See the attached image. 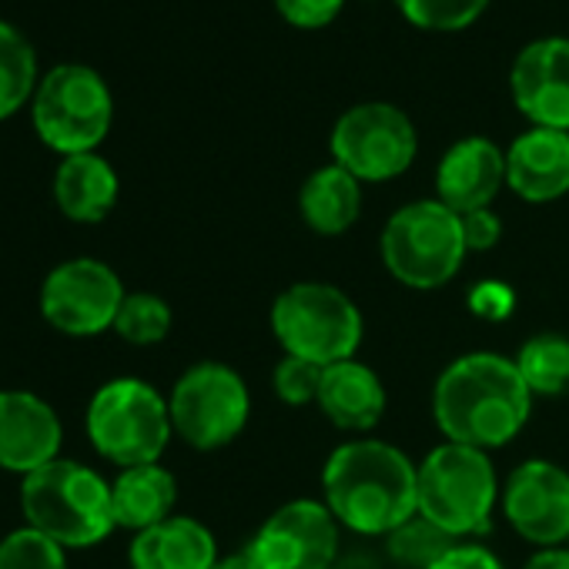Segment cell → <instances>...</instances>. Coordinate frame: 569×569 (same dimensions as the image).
Instances as JSON below:
<instances>
[{
    "label": "cell",
    "mask_w": 569,
    "mask_h": 569,
    "mask_svg": "<svg viewBox=\"0 0 569 569\" xmlns=\"http://www.w3.org/2000/svg\"><path fill=\"white\" fill-rule=\"evenodd\" d=\"M38 58L31 41L8 21H0V121L31 104L38 91Z\"/></svg>",
    "instance_id": "obj_23"
},
{
    "label": "cell",
    "mask_w": 569,
    "mask_h": 569,
    "mask_svg": "<svg viewBox=\"0 0 569 569\" xmlns=\"http://www.w3.org/2000/svg\"><path fill=\"white\" fill-rule=\"evenodd\" d=\"M322 376H326V366L284 356L274 366V392L284 406H316L319 389H322Z\"/></svg>",
    "instance_id": "obj_29"
},
{
    "label": "cell",
    "mask_w": 569,
    "mask_h": 569,
    "mask_svg": "<svg viewBox=\"0 0 569 569\" xmlns=\"http://www.w3.org/2000/svg\"><path fill=\"white\" fill-rule=\"evenodd\" d=\"M506 184L529 204L569 191V131L529 128L506 148Z\"/></svg>",
    "instance_id": "obj_17"
},
{
    "label": "cell",
    "mask_w": 569,
    "mask_h": 569,
    "mask_svg": "<svg viewBox=\"0 0 569 569\" xmlns=\"http://www.w3.org/2000/svg\"><path fill=\"white\" fill-rule=\"evenodd\" d=\"M502 489L489 452L442 442L419 462V512L456 539L482 536Z\"/></svg>",
    "instance_id": "obj_7"
},
{
    "label": "cell",
    "mask_w": 569,
    "mask_h": 569,
    "mask_svg": "<svg viewBox=\"0 0 569 569\" xmlns=\"http://www.w3.org/2000/svg\"><path fill=\"white\" fill-rule=\"evenodd\" d=\"M466 302H469V312L482 322H502L516 312V292L506 281H496V278L476 281Z\"/></svg>",
    "instance_id": "obj_30"
},
{
    "label": "cell",
    "mask_w": 569,
    "mask_h": 569,
    "mask_svg": "<svg viewBox=\"0 0 569 569\" xmlns=\"http://www.w3.org/2000/svg\"><path fill=\"white\" fill-rule=\"evenodd\" d=\"M332 158L359 181H392L406 174L419 154L412 118L389 101L349 108L332 128Z\"/></svg>",
    "instance_id": "obj_10"
},
{
    "label": "cell",
    "mask_w": 569,
    "mask_h": 569,
    "mask_svg": "<svg viewBox=\"0 0 569 569\" xmlns=\"http://www.w3.org/2000/svg\"><path fill=\"white\" fill-rule=\"evenodd\" d=\"M299 211L316 234H326V238L342 234L359 221L362 181L336 161L322 164L306 178L299 191Z\"/></svg>",
    "instance_id": "obj_22"
},
{
    "label": "cell",
    "mask_w": 569,
    "mask_h": 569,
    "mask_svg": "<svg viewBox=\"0 0 569 569\" xmlns=\"http://www.w3.org/2000/svg\"><path fill=\"white\" fill-rule=\"evenodd\" d=\"M532 396L569 392V339L566 336H532L512 359Z\"/></svg>",
    "instance_id": "obj_24"
},
{
    "label": "cell",
    "mask_w": 569,
    "mask_h": 569,
    "mask_svg": "<svg viewBox=\"0 0 569 569\" xmlns=\"http://www.w3.org/2000/svg\"><path fill=\"white\" fill-rule=\"evenodd\" d=\"M114 332L131 346H158L171 332V306L154 292H128Z\"/></svg>",
    "instance_id": "obj_26"
},
{
    "label": "cell",
    "mask_w": 569,
    "mask_h": 569,
    "mask_svg": "<svg viewBox=\"0 0 569 569\" xmlns=\"http://www.w3.org/2000/svg\"><path fill=\"white\" fill-rule=\"evenodd\" d=\"M21 509L28 526L54 539L61 549L98 546L118 529L111 482L74 459H54L24 476Z\"/></svg>",
    "instance_id": "obj_3"
},
{
    "label": "cell",
    "mask_w": 569,
    "mask_h": 569,
    "mask_svg": "<svg viewBox=\"0 0 569 569\" xmlns=\"http://www.w3.org/2000/svg\"><path fill=\"white\" fill-rule=\"evenodd\" d=\"M174 436L191 449L211 452L234 442L251 416V396L244 379L221 362L191 366L168 396Z\"/></svg>",
    "instance_id": "obj_9"
},
{
    "label": "cell",
    "mask_w": 569,
    "mask_h": 569,
    "mask_svg": "<svg viewBox=\"0 0 569 569\" xmlns=\"http://www.w3.org/2000/svg\"><path fill=\"white\" fill-rule=\"evenodd\" d=\"M118 191V171L98 151L61 158L54 174V201L64 218L78 224H98L114 211Z\"/></svg>",
    "instance_id": "obj_20"
},
{
    "label": "cell",
    "mask_w": 569,
    "mask_h": 569,
    "mask_svg": "<svg viewBox=\"0 0 569 569\" xmlns=\"http://www.w3.org/2000/svg\"><path fill=\"white\" fill-rule=\"evenodd\" d=\"M462 218V238H466V248L469 251H489L499 244L502 238V221L492 208H479V211H469V214H459Z\"/></svg>",
    "instance_id": "obj_32"
},
{
    "label": "cell",
    "mask_w": 569,
    "mask_h": 569,
    "mask_svg": "<svg viewBox=\"0 0 569 569\" xmlns=\"http://www.w3.org/2000/svg\"><path fill=\"white\" fill-rule=\"evenodd\" d=\"M31 121L38 138L61 158L98 151L114 121L111 88L88 64H58L31 98Z\"/></svg>",
    "instance_id": "obj_8"
},
{
    "label": "cell",
    "mask_w": 569,
    "mask_h": 569,
    "mask_svg": "<svg viewBox=\"0 0 569 569\" xmlns=\"http://www.w3.org/2000/svg\"><path fill=\"white\" fill-rule=\"evenodd\" d=\"M532 412V392L512 359L469 352L442 369L432 389V416L446 442L472 449L509 446Z\"/></svg>",
    "instance_id": "obj_1"
},
{
    "label": "cell",
    "mask_w": 569,
    "mask_h": 569,
    "mask_svg": "<svg viewBox=\"0 0 569 569\" xmlns=\"http://www.w3.org/2000/svg\"><path fill=\"white\" fill-rule=\"evenodd\" d=\"M522 569H569V546H549L526 559Z\"/></svg>",
    "instance_id": "obj_34"
},
{
    "label": "cell",
    "mask_w": 569,
    "mask_h": 569,
    "mask_svg": "<svg viewBox=\"0 0 569 569\" xmlns=\"http://www.w3.org/2000/svg\"><path fill=\"white\" fill-rule=\"evenodd\" d=\"M124 296V284L108 261L68 258L54 264L41 284V316L61 336L94 339L114 332Z\"/></svg>",
    "instance_id": "obj_11"
},
{
    "label": "cell",
    "mask_w": 569,
    "mask_h": 569,
    "mask_svg": "<svg viewBox=\"0 0 569 569\" xmlns=\"http://www.w3.org/2000/svg\"><path fill=\"white\" fill-rule=\"evenodd\" d=\"M506 184V151L489 138L456 141L436 168V198L456 214L489 208Z\"/></svg>",
    "instance_id": "obj_16"
},
{
    "label": "cell",
    "mask_w": 569,
    "mask_h": 569,
    "mask_svg": "<svg viewBox=\"0 0 569 569\" xmlns=\"http://www.w3.org/2000/svg\"><path fill=\"white\" fill-rule=\"evenodd\" d=\"M64 426L48 399L28 389H0V469L21 479L61 459Z\"/></svg>",
    "instance_id": "obj_15"
},
{
    "label": "cell",
    "mask_w": 569,
    "mask_h": 569,
    "mask_svg": "<svg viewBox=\"0 0 569 569\" xmlns=\"http://www.w3.org/2000/svg\"><path fill=\"white\" fill-rule=\"evenodd\" d=\"M111 506H114V522L121 529L144 532L174 516L178 479L161 462L121 469L118 479L111 482Z\"/></svg>",
    "instance_id": "obj_21"
},
{
    "label": "cell",
    "mask_w": 569,
    "mask_h": 569,
    "mask_svg": "<svg viewBox=\"0 0 569 569\" xmlns=\"http://www.w3.org/2000/svg\"><path fill=\"white\" fill-rule=\"evenodd\" d=\"M128 559L131 569H211L218 562V542L204 522L171 516L144 532H134Z\"/></svg>",
    "instance_id": "obj_19"
},
{
    "label": "cell",
    "mask_w": 569,
    "mask_h": 569,
    "mask_svg": "<svg viewBox=\"0 0 569 569\" xmlns=\"http://www.w3.org/2000/svg\"><path fill=\"white\" fill-rule=\"evenodd\" d=\"M346 8V0H274V11L299 31H319L329 28Z\"/></svg>",
    "instance_id": "obj_31"
},
{
    "label": "cell",
    "mask_w": 569,
    "mask_h": 569,
    "mask_svg": "<svg viewBox=\"0 0 569 569\" xmlns=\"http://www.w3.org/2000/svg\"><path fill=\"white\" fill-rule=\"evenodd\" d=\"M509 91L532 128L569 131V38L529 41L512 61Z\"/></svg>",
    "instance_id": "obj_14"
},
{
    "label": "cell",
    "mask_w": 569,
    "mask_h": 569,
    "mask_svg": "<svg viewBox=\"0 0 569 569\" xmlns=\"http://www.w3.org/2000/svg\"><path fill=\"white\" fill-rule=\"evenodd\" d=\"M379 248L389 274L419 292L449 284L469 254L462 218L439 198L402 204L386 221Z\"/></svg>",
    "instance_id": "obj_6"
},
{
    "label": "cell",
    "mask_w": 569,
    "mask_h": 569,
    "mask_svg": "<svg viewBox=\"0 0 569 569\" xmlns=\"http://www.w3.org/2000/svg\"><path fill=\"white\" fill-rule=\"evenodd\" d=\"M459 542L462 539H456L452 532H446L422 512H416L412 519H406L399 529H392L386 536V549H389L392 562L402 569H429L442 556H449Z\"/></svg>",
    "instance_id": "obj_25"
},
{
    "label": "cell",
    "mask_w": 569,
    "mask_h": 569,
    "mask_svg": "<svg viewBox=\"0 0 569 569\" xmlns=\"http://www.w3.org/2000/svg\"><path fill=\"white\" fill-rule=\"evenodd\" d=\"M211 569H258V562L251 559L248 549H241V552H231V556H218V562Z\"/></svg>",
    "instance_id": "obj_35"
},
{
    "label": "cell",
    "mask_w": 569,
    "mask_h": 569,
    "mask_svg": "<svg viewBox=\"0 0 569 569\" xmlns=\"http://www.w3.org/2000/svg\"><path fill=\"white\" fill-rule=\"evenodd\" d=\"M509 526L532 546H569V472L549 459H526L502 486Z\"/></svg>",
    "instance_id": "obj_13"
},
{
    "label": "cell",
    "mask_w": 569,
    "mask_h": 569,
    "mask_svg": "<svg viewBox=\"0 0 569 569\" xmlns=\"http://www.w3.org/2000/svg\"><path fill=\"white\" fill-rule=\"evenodd\" d=\"M429 569H506L486 546L476 542H459L449 556H442L436 566Z\"/></svg>",
    "instance_id": "obj_33"
},
{
    "label": "cell",
    "mask_w": 569,
    "mask_h": 569,
    "mask_svg": "<svg viewBox=\"0 0 569 569\" xmlns=\"http://www.w3.org/2000/svg\"><path fill=\"white\" fill-rule=\"evenodd\" d=\"M271 332L284 356L336 366L356 359L366 326L359 306L342 289L326 281H299L274 299Z\"/></svg>",
    "instance_id": "obj_5"
},
{
    "label": "cell",
    "mask_w": 569,
    "mask_h": 569,
    "mask_svg": "<svg viewBox=\"0 0 569 569\" xmlns=\"http://www.w3.org/2000/svg\"><path fill=\"white\" fill-rule=\"evenodd\" d=\"M322 416L346 432H369L386 416V386L359 359L326 366L319 402Z\"/></svg>",
    "instance_id": "obj_18"
},
{
    "label": "cell",
    "mask_w": 569,
    "mask_h": 569,
    "mask_svg": "<svg viewBox=\"0 0 569 569\" xmlns=\"http://www.w3.org/2000/svg\"><path fill=\"white\" fill-rule=\"evenodd\" d=\"M339 519L319 499L278 506L244 546L258 569H336Z\"/></svg>",
    "instance_id": "obj_12"
},
{
    "label": "cell",
    "mask_w": 569,
    "mask_h": 569,
    "mask_svg": "<svg viewBox=\"0 0 569 569\" xmlns=\"http://www.w3.org/2000/svg\"><path fill=\"white\" fill-rule=\"evenodd\" d=\"M326 506L359 536H389L419 512V466L382 439L342 442L322 469Z\"/></svg>",
    "instance_id": "obj_2"
},
{
    "label": "cell",
    "mask_w": 569,
    "mask_h": 569,
    "mask_svg": "<svg viewBox=\"0 0 569 569\" xmlns=\"http://www.w3.org/2000/svg\"><path fill=\"white\" fill-rule=\"evenodd\" d=\"M0 569H68V549L31 526H21L0 539Z\"/></svg>",
    "instance_id": "obj_28"
},
{
    "label": "cell",
    "mask_w": 569,
    "mask_h": 569,
    "mask_svg": "<svg viewBox=\"0 0 569 569\" xmlns=\"http://www.w3.org/2000/svg\"><path fill=\"white\" fill-rule=\"evenodd\" d=\"M402 18L419 28V31H432V34H456L472 28L489 0H396Z\"/></svg>",
    "instance_id": "obj_27"
},
{
    "label": "cell",
    "mask_w": 569,
    "mask_h": 569,
    "mask_svg": "<svg viewBox=\"0 0 569 569\" xmlns=\"http://www.w3.org/2000/svg\"><path fill=\"white\" fill-rule=\"evenodd\" d=\"M84 429L98 456L121 469L158 462L174 436L168 399L134 376L111 379L91 396Z\"/></svg>",
    "instance_id": "obj_4"
}]
</instances>
